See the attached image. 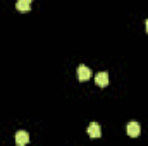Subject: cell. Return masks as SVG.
Segmentation results:
<instances>
[{
	"label": "cell",
	"instance_id": "1",
	"mask_svg": "<svg viewBox=\"0 0 148 146\" xmlns=\"http://www.w3.org/2000/svg\"><path fill=\"white\" fill-rule=\"evenodd\" d=\"M126 131H127V136H131V138H138L140 132H141V127H140L138 122H129V124L126 126Z\"/></svg>",
	"mask_w": 148,
	"mask_h": 146
},
{
	"label": "cell",
	"instance_id": "2",
	"mask_svg": "<svg viewBox=\"0 0 148 146\" xmlns=\"http://www.w3.org/2000/svg\"><path fill=\"white\" fill-rule=\"evenodd\" d=\"M86 132H88L90 138H102V129H100V126H98L97 122L90 124L88 129H86Z\"/></svg>",
	"mask_w": 148,
	"mask_h": 146
},
{
	"label": "cell",
	"instance_id": "3",
	"mask_svg": "<svg viewBox=\"0 0 148 146\" xmlns=\"http://www.w3.org/2000/svg\"><path fill=\"white\" fill-rule=\"evenodd\" d=\"M91 77V71H90V67H86V65H79L77 67V79L79 81H88Z\"/></svg>",
	"mask_w": 148,
	"mask_h": 146
},
{
	"label": "cell",
	"instance_id": "4",
	"mask_svg": "<svg viewBox=\"0 0 148 146\" xmlns=\"http://www.w3.org/2000/svg\"><path fill=\"white\" fill-rule=\"evenodd\" d=\"M95 83L100 86V88H105L109 84V74L107 72H98L95 76Z\"/></svg>",
	"mask_w": 148,
	"mask_h": 146
},
{
	"label": "cell",
	"instance_id": "5",
	"mask_svg": "<svg viewBox=\"0 0 148 146\" xmlns=\"http://www.w3.org/2000/svg\"><path fill=\"white\" fill-rule=\"evenodd\" d=\"M28 141H29V136H28L26 131H17L16 132V145L23 146V145H26Z\"/></svg>",
	"mask_w": 148,
	"mask_h": 146
},
{
	"label": "cell",
	"instance_id": "6",
	"mask_svg": "<svg viewBox=\"0 0 148 146\" xmlns=\"http://www.w3.org/2000/svg\"><path fill=\"white\" fill-rule=\"evenodd\" d=\"M29 3H31V2H28V0H17V2H16V9H17L19 12H28V10H29Z\"/></svg>",
	"mask_w": 148,
	"mask_h": 146
},
{
	"label": "cell",
	"instance_id": "7",
	"mask_svg": "<svg viewBox=\"0 0 148 146\" xmlns=\"http://www.w3.org/2000/svg\"><path fill=\"white\" fill-rule=\"evenodd\" d=\"M147 31H148V21H147Z\"/></svg>",
	"mask_w": 148,
	"mask_h": 146
},
{
	"label": "cell",
	"instance_id": "8",
	"mask_svg": "<svg viewBox=\"0 0 148 146\" xmlns=\"http://www.w3.org/2000/svg\"><path fill=\"white\" fill-rule=\"evenodd\" d=\"M28 2H33V0H28Z\"/></svg>",
	"mask_w": 148,
	"mask_h": 146
}]
</instances>
